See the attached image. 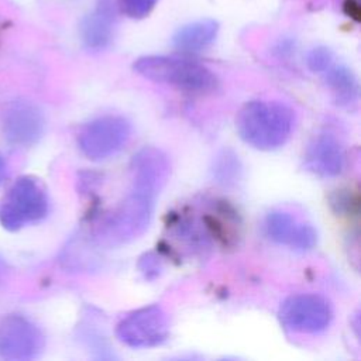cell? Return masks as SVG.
<instances>
[{"instance_id":"cell-8","label":"cell","mask_w":361,"mask_h":361,"mask_svg":"<svg viewBox=\"0 0 361 361\" xmlns=\"http://www.w3.org/2000/svg\"><path fill=\"white\" fill-rule=\"evenodd\" d=\"M39 327L23 314H7L0 320V357L11 361L35 358L44 350Z\"/></svg>"},{"instance_id":"cell-9","label":"cell","mask_w":361,"mask_h":361,"mask_svg":"<svg viewBox=\"0 0 361 361\" xmlns=\"http://www.w3.org/2000/svg\"><path fill=\"white\" fill-rule=\"evenodd\" d=\"M264 228L267 237L295 251H309L317 244L314 227L285 210H272L265 216Z\"/></svg>"},{"instance_id":"cell-2","label":"cell","mask_w":361,"mask_h":361,"mask_svg":"<svg viewBox=\"0 0 361 361\" xmlns=\"http://www.w3.org/2000/svg\"><path fill=\"white\" fill-rule=\"evenodd\" d=\"M295 126L293 109L278 100H250L235 117V128L241 140L261 151L283 147Z\"/></svg>"},{"instance_id":"cell-19","label":"cell","mask_w":361,"mask_h":361,"mask_svg":"<svg viewBox=\"0 0 361 361\" xmlns=\"http://www.w3.org/2000/svg\"><path fill=\"white\" fill-rule=\"evenodd\" d=\"M138 267H140L141 272L145 275V278H148V279L158 276V274L161 271V264H159L158 258L151 252H148L140 258Z\"/></svg>"},{"instance_id":"cell-13","label":"cell","mask_w":361,"mask_h":361,"mask_svg":"<svg viewBox=\"0 0 361 361\" xmlns=\"http://www.w3.org/2000/svg\"><path fill=\"white\" fill-rule=\"evenodd\" d=\"M116 7L113 0H97L93 10L87 13L79 24L82 44L89 51L106 49L114 35Z\"/></svg>"},{"instance_id":"cell-14","label":"cell","mask_w":361,"mask_h":361,"mask_svg":"<svg viewBox=\"0 0 361 361\" xmlns=\"http://www.w3.org/2000/svg\"><path fill=\"white\" fill-rule=\"evenodd\" d=\"M219 34V23L213 18H203L188 23L176 30L172 37L173 47L185 54H195L209 48Z\"/></svg>"},{"instance_id":"cell-4","label":"cell","mask_w":361,"mask_h":361,"mask_svg":"<svg viewBox=\"0 0 361 361\" xmlns=\"http://www.w3.org/2000/svg\"><path fill=\"white\" fill-rule=\"evenodd\" d=\"M49 210L45 188L31 176L17 179L0 200V223L7 230H18L42 220Z\"/></svg>"},{"instance_id":"cell-18","label":"cell","mask_w":361,"mask_h":361,"mask_svg":"<svg viewBox=\"0 0 361 361\" xmlns=\"http://www.w3.org/2000/svg\"><path fill=\"white\" fill-rule=\"evenodd\" d=\"M333 63V54L326 47H314L306 55V65L312 72L323 73Z\"/></svg>"},{"instance_id":"cell-22","label":"cell","mask_w":361,"mask_h":361,"mask_svg":"<svg viewBox=\"0 0 361 361\" xmlns=\"http://www.w3.org/2000/svg\"><path fill=\"white\" fill-rule=\"evenodd\" d=\"M4 274H6V264H4V261L0 258V281L3 279Z\"/></svg>"},{"instance_id":"cell-17","label":"cell","mask_w":361,"mask_h":361,"mask_svg":"<svg viewBox=\"0 0 361 361\" xmlns=\"http://www.w3.org/2000/svg\"><path fill=\"white\" fill-rule=\"evenodd\" d=\"M157 1L158 0H118V6L127 17L133 20H141L154 10Z\"/></svg>"},{"instance_id":"cell-5","label":"cell","mask_w":361,"mask_h":361,"mask_svg":"<svg viewBox=\"0 0 361 361\" xmlns=\"http://www.w3.org/2000/svg\"><path fill=\"white\" fill-rule=\"evenodd\" d=\"M131 124L123 116L106 114L82 127L78 134L80 152L92 161H104L117 155L130 141Z\"/></svg>"},{"instance_id":"cell-10","label":"cell","mask_w":361,"mask_h":361,"mask_svg":"<svg viewBox=\"0 0 361 361\" xmlns=\"http://www.w3.org/2000/svg\"><path fill=\"white\" fill-rule=\"evenodd\" d=\"M45 127V118L38 106L27 100L13 102L3 116V133L6 140L17 147L35 144Z\"/></svg>"},{"instance_id":"cell-3","label":"cell","mask_w":361,"mask_h":361,"mask_svg":"<svg viewBox=\"0 0 361 361\" xmlns=\"http://www.w3.org/2000/svg\"><path fill=\"white\" fill-rule=\"evenodd\" d=\"M134 71L142 78L195 93L216 89L217 76L204 65L178 56L147 55L138 58Z\"/></svg>"},{"instance_id":"cell-6","label":"cell","mask_w":361,"mask_h":361,"mask_svg":"<svg viewBox=\"0 0 361 361\" xmlns=\"http://www.w3.org/2000/svg\"><path fill=\"white\" fill-rule=\"evenodd\" d=\"M116 337L131 348L161 345L169 337V317L159 305L142 306L117 323Z\"/></svg>"},{"instance_id":"cell-15","label":"cell","mask_w":361,"mask_h":361,"mask_svg":"<svg viewBox=\"0 0 361 361\" xmlns=\"http://www.w3.org/2000/svg\"><path fill=\"white\" fill-rule=\"evenodd\" d=\"M323 79L337 104L350 109L357 103L360 87L354 72L348 66L331 63L323 72Z\"/></svg>"},{"instance_id":"cell-1","label":"cell","mask_w":361,"mask_h":361,"mask_svg":"<svg viewBox=\"0 0 361 361\" xmlns=\"http://www.w3.org/2000/svg\"><path fill=\"white\" fill-rule=\"evenodd\" d=\"M155 197L151 192L131 186L111 210L102 214L92 231V243L114 248L140 238L151 224Z\"/></svg>"},{"instance_id":"cell-21","label":"cell","mask_w":361,"mask_h":361,"mask_svg":"<svg viewBox=\"0 0 361 361\" xmlns=\"http://www.w3.org/2000/svg\"><path fill=\"white\" fill-rule=\"evenodd\" d=\"M6 178H7V164H6V159L0 155V185H3Z\"/></svg>"},{"instance_id":"cell-11","label":"cell","mask_w":361,"mask_h":361,"mask_svg":"<svg viewBox=\"0 0 361 361\" xmlns=\"http://www.w3.org/2000/svg\"><path fill=\"white\" fill-rule=\"evenodd\" d=\"M306 168L320 178H336L345 166V149L340 138L329 130L312 138L305 152Z\"/></svg>"},{"instance_id":"cell-7","label":"cell","mask_w":361,"mask_h":361,"mask_svg":"<svg viewBox=\"0 0 361 361\" xmlns=\"http://www.w3.org/2000/svg\"><path fill=\"white\" fill-rule=\"evenodd\" d=\"M279 320L295 333L317 334L324 331L333 319L329 300L316 293H298L286 298L279 307Z\"/></svg>"},{"instance_id":"cell-20","label":"cell","mask_w":361,"mask_h":361,"mask_svg":"<svg viewBox=\"0 0 361 361\" xmlns=\"http://www.w3.org/2000/svg\"><path fill=\"white\" fill-rule=\"evenodd\" d=\"M344 11H345L350 17H353V18H355V20H360V6H358V3H355L354 0H345V3H344Z\"/></svg>"},{"instance_id":"cell-12","label":"cell","mask_w":361,"mask_h":361,"mask_svg":"<svg viewBox=\"0 0 361 361\" xmlns=\"http://www.w3.org/2000/svg\"><path fill=\"white\" fill-rule=\"evenodd\" d=\"M171 165L164 151L155 147L138 149L130 162V173L134 188L158 195L169 178Z\"/></svg>"},{"instance_id":"cell-16","label":"cell","mask_w":361,"mask_h":361,"mask_svg":"<svg viewBox=\"0 0 361 361\" xmlns=\"http://www.w3.org/2000/svg\"><path fill=\"white\" fill-rule=\"evenodd\" d=\"M241 162L234 151L226 148L221 149L213 159L212 175L217 183L234 185L241 176Z\"/></svg>"}]
</instances>
